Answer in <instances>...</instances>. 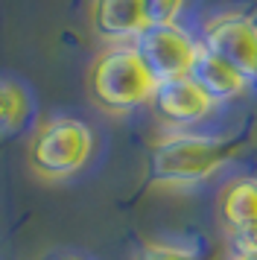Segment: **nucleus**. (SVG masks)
Returning a JSON list of instances; mask_svg holds the SVG:
<instances>
[{
    "label": "nucleus",
    "mask_w": 257,
    "mask_h": 260,
    "mask_svg": "<svg viewBox=\"0 0 257 260\" xmlns=\"http://www.w3.org/2000/svg\"><path fill=\"white\" fill-rule=\"evenodd\" d=\"M234 146L222 138L175 132L152 146L149 173L158 187H196L216 176L231 158Z\"/></svg>",
    "instance_id": "nucleus-1"
},
{
    "label": "nucleus",
    "mask_w": 257,
    "mask_h": 260,
    "mask_svg": "<svg viewBox=\"0 0 257 260\" xmlns=\"http://www.w3.org/2000/svg\"><path fill=\"white\" fill-rule=\"evenodd\" d=\"M88 88L100 108L111 114H126V111H135L152 103L158 82L138 56V50L117 44L93 59L91 73H88Z\"/></svg>",
    "instance_id": "nucleus-2"
},
{
    "label": "nucleus",
    "mask_w": 257,
    "mask_h": 260,
    "mask_svg": "<svg viewBox=\"0 0 257 260\" xmlns=\"http://www.w3.org/2000/svg\"><path fill=\"white\" fill-rule=\"evenodd\" d=\"M93 152V132L76 117H53L35 129L26 161L44 181H65L88 164Z\"/></svg>",
    "instance_id": "nucleus-3"
},
{
    "label": "nucleus",
    "mask_w": 257,
    "mask_h": 260,
    "mask_svg": "<svg viewBox=\"0 0 257 260\" xmlns=\"http://www.w3.org/2000/svg\"><path fill=\"white\" fill-rule=\"evenodd\" d=\"M132 47L138 50L143 64L155 76V82H170V79L190 76V68L199 53V41H193L181 26L170 24L143 29Z\"/></svg>",
    "instance_id": "nucleus-4"
},
{
    "label": "nucleus",
    "mask_w": 257,
    "mask_h": 260,
    "mask_svg": "<svg viewBox=\"0 0 257 260\" xmlns=\"http://www.w3.org/2000/svg\"><path fill=\"white\" fill-rule=\"evenodd\" d=\"M202 47L231 64L245 82H257V24L243 15L210 18L202 32Z\"/></svg>",
    "instance_id": "nucleus-5"
},
{
    "label": "nucleus",
    "mask_w": 257,
    "mask_h": 260,
    "mask_svg": "<svg viewBox=\"0 0 257 260\" xmlns=\"http://www.w3.org/2000/svg\"><path fill=\"white\" fill-rule=\"evenodd\" d=\"M152 106L158 111V117L164 123H170V126H193V123L205 120L213 111L210 96L190 76L158 82L155 96H152Z\"/></svg>",
    "instance_id": "nucleus-6"
},
{
    "label": "nucleus",
    "mask_w": 257,
    "mask_h": 260,
    "mask_svg": "<svg viewBox=\"0 0 257 260\" xmlns=\"http://www.w3.org/2000/svg\"><path fill=\"white\" fill-rule=\"evenodd\" d=\"M91 24L105 41H135L143 29H149V18L143 0H93Z\"/></svg>",
    "instance_id": "nucleus-7"
},
{
    "label": "nucleus",
    "mask_w": 257,
    "mask_h": 260,
    "mask_svg": "<svg viewBox=\"0 0 257 260\" xmlns=\"http://www.w3.org/2000/svg\"><path fill=\"white\" fill-rule=\"evenodd\" d=\"M190 79L210 96V103H225V100H234L245 91V79L240 73L234 71L231 64H225L222 59H216L213 53L199 44V53H196V61L190 68Z\"/></svg>",
    "instance_id": "nucleus-8"
},
{
    "label": "nucleus",
    "mask_w": 257,
    "mask_h": 260,
    "mask_svg": "<svg viewBox=\"0 0 257 260\" xmlns=\"http://www.w3.org/2000/svg\"><path fill=\"white\" fill-rule=\"evenodd\" d=\"M219 216L228 231L257 225V178L243 176L228 181L219 193Z\"/></svg>",
    "instance_id": "nucleus-9"
},
{
    "label": "nucleus",
    "mask_w": 257,
    "mask_h": 260,
    "mask_svg": "<svg viewBox=\"0 0 257 260\" xmlns=\"http://www.w3.org/2000/svg\"><path fill=\"white\" fill-rule=\"evenodd\" d=\"M26 114H29L26 91L12 79H0V138L21 129L26 123Z\"/></svg>",
    "instance_id": "nucleus-10"
},
{
    "label": "nucleus",
    "mask_w": 257,
    "mask_h": 260,
    "mask_svg": "<svg viewBox=\"0 0 257 260\" xmlns=\"http://www.w3.org/2000/svg\"><path fill=\"white\" fill-rule=\"evenodd\" d=\"M149 26H170L184 9V0H143Z\"/></svg>",
    "instance_id": "nucleus-11"
},
{
    "label": "nucleus",
    "mask_w": 257,
    "mask_h": 260,
    "mask_svg": "<svg viewBox=\"0 0 257 260\" xmlns=\"http://www.w3.org/2000/svg\"><path fill=\"white\" fill-rule=\"evenodd\" d=\"M138 260H199V257L196 251L175 246V243H149V246H143Z\"/></svg>",
    "instance_id": "nucleus-12"
},
{
    "label": "nucleus",
    "mask_w": 257,
    "mask_h": 260,
    "mask_svg": "<svg viewBox=\"0 0 257 260\" xmlns=\"http://www.w3.org/2000/svg\"><path fill=\"white\" fill-rule=\"evenodd\" d=\"M231 248L234 257H257V225L231 231Z\"/></svg>",
    "instance_id": "nucleus-13"
},
{
    "label": "nucleus",
    "mask_w": 257,
    "mask_h": 260,
    "mask_svg": "<svg viewBox=\"0 0 257 260\" xmlns=\"http://www.w3.org/2000/svg\"><path fill=\"white\" fill-rule=\"evenodd\" d=\"M44 260H91V257H85L79 251H53V254H47Z\"/></svg>",
    "instance_id": "nucleus-14"
},
{
    "label": "nucleus",
    "mask_w": 257,
    "mask_h": 260,
    "mask_svg": "<svg viewBox=\"0 0 257 260\" xmlns=\"http://www.w3.org/2000/svg\"><path fill=\"white\" fill-rule=\"evenodd\" d=\"M234 260H257V257H234Z\"/></svg>",
    "instance_id": "nucleus-15"
}]
</instances>
